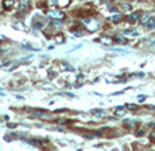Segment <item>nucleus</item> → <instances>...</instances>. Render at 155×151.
<instances>
[{
  "mask_svg": "<svg viewBox=\"0 0 155 151\" xmlns=\"http://www.w3.org/2000/svg\"><path fill=\"white\" fill-rule=\"evenodd\" d=\"M121 8H124L126 11H130V10H131V6H130V4H126V3H124V4H121Z\"/></svg>",
  "mask_w": 155,
  "mask_h": 151,
  "instance_id": "ddd939ff",
  "label": "nucleus"
},
{
  "mask_svg": "<svg viewBox=\"0 0 155 151\" xmlns=\"http://www.w3.org/2000/svg\"><path fill=\"white\" fill-rule=\"evenodd\" d=\"M14 4H15V0H4V1H3V7L6 8V10L12 8Z\"/></svg>",
  "mask_w": 155,
  "mask_h": 151,
  "instance_id": "39448f33",
  "label": "nucleus"
},
{
  "mask_svg": "<svg viewBox=\"0 0 155 151\" xmlns=\"http://www.w3.org/2000/svg\"><path fill=\"white\" fill-rule=\"evenodd\" d=\"M123 18V16L120 15V14H117V15H115V16H112V19L111 20H113V22H120V19Z\"/></svg>",
  "mask_w": 155,
  "mask_h": 151,
  "instance_id": "9b49d317",
  "label": "nucleus"
},
{
  "mask_svg": "<svg viewBox=\"0 0 155 151\" xmlns=\"http://www.w3.org/2000/svg\"><path fill=\"white\" fill-rule=\"evenodd\" d=\"M124 113H126V111H124V109H117L116 111V115H119V116L124 115Z\"/></svg>",
  "mask_w": 155,
  "mask_h": 151,
  "instance_id": "4468645a",
  "label": "nucleus"
},
{
  "mask_svg": "<svg viewBox=\"0 0 155 151\" xmlns=\"http://www.w3.org/2000/svg\"><path fill=\"white\" fill-rule=\"evenodd\" d=\"M146 27H147V29H154L155 27V19H151V18H150V20L146 23Z\"/></svg>",
  "mask_w": 155,
  "mask_h": 151,
  "instance_id": "6e6552de",
  "label": "nucleus"
},
{
  "mask_svg": "<svg viewBox=\"0 0 155 151\" xmlns=\"http://www.w3.org/2000/svg\"><path fill=\"white\" fill-rule=\"evenodd\" d=\"M149 20H150V15H149V14H144V16H143V19L140 20V22H142L143 24H146V23L149 22Z\"/></svg>",
  "mask_w": 155,
  "mask_h": 151,
  "instance_id": "9d476101",
  "label": "nucleus"
},
{
  "mask_svg": "<svg viewBox=\"0 0 155 151\" xmlns=\"http://www.w3.org/2000/svg\"><path fill=\"white\" fill-rule=\"evenodd\" d=\"M69 3H70V0H58V4H60V6H62V7L69 6Z\"/></svg>",
  "mask_w": 155,
  "mask_h": 151,
  "instance_id": "1a4fd4ad",
  "label": "nucleus"
},
{
  "mask_svg": "<svg viewBox=\"0 0 155 151\" xmlns=\"http://www.w3.org/2000/svg\"><path fill=\"white\" fill-rule=\"evenodd\" d=\"M83 24L88 31H96V30L100 27V22L96 19H84Z\"/></svg>",
  "mask_w": 155,
  "mask_h": 151,
  "instance_id": "f257e3e1",
  "label": "nucleus"
},
{
  "mask_svg": "<svg viewBox=\"0 0 155 151\" xmlns=\"http://www.w3.org/2000/svg\"><path fill=\"white\" fill-rule=\"evenodd\" d=\"M92 113H93L95 116H98V117H104V116H105L104 111H100V109H93Z\"/></svg>",
  "mask_w": 155,
  "mask_h": 151,
  "instance_id": "0eeeda50",
  "label": "nucleus"
},
{
  "mask_svg": "<svg viewBox=\"0 0 155 151\" xmlns=\"http://www.w3.org/2000/svg\"><path fill=\"white\" fill-rule=\"evenodd\" d=\"M128 108H130V109H136V105H133V104H130V105H128Z\"/></svg>",
  "mask_w": 155,
  "mask_h": 151,
  "instance_id": "2eb2a0df",
  "label": "nucleus"
},
{
  "mask_svg": "<svg viewBox=\"0 0 155 151\" xmlns=\"http://www.w3.org/2000/svg\"><path fill=\"white\" fill-rule=\"evenodd\" d=\"M44 26H46V20H43V19L38 20V22H34V29H37V30L43 29Z\"/></svg>",
  "mask_w": 155,
  "mask_h": 151,
  "instance_id": "423d86ee",
  "label": "nucleus"
},
{
  "mask_svg": "<svg viewBox=\"0 0 155 151\" xmlns=\"http://www.w3.org/2000/svg\"><path fill=\"white\" fill-rule=\"evenodd\" d=\"M30 0H19V11L20 12H26L27 10H30Z\"/></svg>",
  "mask_w": 155,
  "mask_h": 151,
  "instance_id": "7ed1b4c3",
  "label": "nucleus"
},
{
  "mask_svg": "<svg viewBox=\"0 0 155 151\" xmlns=\"http://www.w3.org/2000/svg\"><path fill=\"white\" fill-rule=\"evenodd\" d=\"M139 12H133V14H131V15H128L127 16V20L128 22H131V23H133V22H136V20L139 19Z\"/></svg>",
  "mask_w": 155,
  "mask_h": 151,
  "instance_id": "20e7f679",
  "label": "nucleus"
},
{
  "mask_svg": "<svg viewBox=\"0 0 155 151\" xmlns=\"http://www.w3.org/2000/svg\"><path fill=\"white\" fill-rule=\"evenodd\" d=\"M47 16L51 18L54 20H62L65 19V14L62 11H58V10H51V11H47Z\"/></svg>",
  "mask_w": 155,
  "mask_h": 151,
  "instance_id": "f03ea898",
  "label": "nucleus"
},
{
  "mask_svg": "<svg viewBox=\"0 0 155 151\" xmlns=\"http://www.w3.org/2000/svg\"><path fill=\"white\" fill-rule=\"evenodd\" d=\"M101 41H103V43H107V45H111L112 42H113V39H111V38H103Z\"/></svg>",
  "mask_w": 155,
  "mask_h": 151,
  "instance_id": "f8f14e48",
  "label": "nucleus"
},
{
  "mask_svg": "<svg viewBox=\"0 0 155 151\" xmlns=\"http://www.w3.org/2000/svg\"><path fill=\"white\" fill-rule=\"evenodd\" d=\"M150 139H152V140H155V131L152 132L151 135H150Z\"/></svg>",
  "mask_w": 155,
  "mask_h": 151,
  "instance_id": "dca6fc26",
  "label": "nucleus"
}]
</instances>
